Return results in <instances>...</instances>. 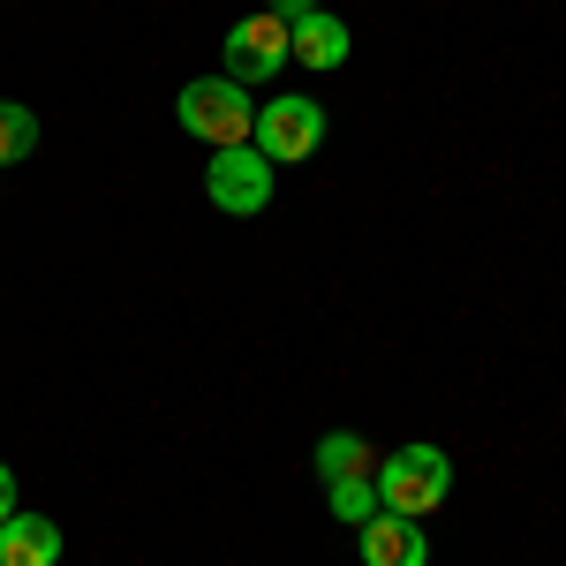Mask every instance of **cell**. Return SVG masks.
<instances>
[{"label":"cell","instance_id":"5b68a950","mask_svg":"<svg viewBox=\"0 0 566 566\" xmlns=\"http://www.w3.org/2000/svg\"><path fill=\"white\" fill-rule=\"evenodd\" d=\"M287 69V23L264 8V15H242L234 31H227V76L250 91V84H264V76H280Z\"/></svg>","mask_w":566,"mask_h":566},{"label":"cell","instance_id":"6da1fadb","mask_svg":"<svg viewBox=\"0 0 566 566\" xmlns=\"http://www.w3.org/2000/svg\"><path fill=\"white\" fill-rule=\"evenodd\" d=\"M378 506L386 514H408V522H423L446 506V491H453V461L438 453V446H400L386 469H378Z\"/></svg>","mask_w":566,"mask_h":566},{"label":"cell","instance_id":"4fadbf2b","mask_svg":"<svg viewBox=\"0 0 566 566\" xmlns=\"http://www.w3.org/2000/svg\"><path fill=\"white\" fill-rule=\"evenodd\" d=\"M8 514H15V469L0 461V522H8Z\"/></svg>","mask_w":566,"mask_h":566},{"label":"cell","instance_id":"52a82bcc","mask_svg":"<svg viewBox=\"0 0 566 566\" xmlns=\"http://www.w3.org/2000/svg\"><path fill=\"white\" fill-rule=\"evenodd\" d=\"M0 566H61V528L45 514H8L0 522Z\"/></svg>","mask_w":566,"mask_h":566},{"label":"cell","instance_id":"30bf717a","mask_svg":"<svg viewBox=\"0 0 566 566\" xmlns=\"http://www.w3.org/2000/svg\"><path fill=\"white\" fill-rule=\"evenodd\" d=\"M31 144H39V114H31V106H15V98H0V167L31 159Z\"/></svg>","mask_w":566,"mask_h":566},{"label":"cell","instance_id":"9c48e42d","mask_svg":"<svg viewBox=\"0 0 566 566\" xmlns=\"http://www.w3.org/2000/svg\"><path fill=\"white\" fill-rule=\"evenodd\" d=\"M317 476L325 483H340V476H378V461H370V446L355 431H333L325 446H317Z\"/></svg>","mask_w":566,"mask_h":566},{"label":"cell","instance_id":"8fae6325","mask_svg":"<svg viewBox=\"0 0 566 566\" xmlns=\"http://www.w3.org/2000/svg\"><path fill=\"white\" fill-rule=\"evenodd\" d=\"M325 506L340 514L348 528H363L370 514H378V483L370 476H340V483H325Z\"/></svg>","mask_w":566,"mask_h":566},{"label":"cell","instance_id":"8992f818","mask_svg":"<svg viewBox=\"0 0 566 566\" xmlns=\"http://www.w3.org/2000/svg\"><path fill=\"white\" fill-rule=\"evenodd\" d=\"M355 544H363V566H431V544H423V522H408V514H370V522L355 528Z\"/></svg>","mask_w":566,"mask_h":566},{"label":"cell","instance_id":"ba28073f","mask_svg":"<svg viewBox=\"0 0 566 566\" xmlns=\"http://www.w3.org/2000/svg\"><path fill=\"white\" fill-rule=\"evenodd\" d=\"M287 61H303V69H340L348 61V23L340 15H303V23H287Z\"/></svg>","mask_w":566,"mask_h":566},{"label":"cell","instance_id":"7c38bea8","mask_svg":"<svg viewBox=\"0 0 566 566\" xmlns=\"http://www.w3.org/2000/svg\"><path fill=\"white\" fill-rule=\"evenodd\" d=\"M272 15L280 23H303V15H317V0H272Z\"/></svg>","mask_w":566,"mask_h":566},{"label":"cell","instance_id":"3957f363","mask_svg":"<svg viewBox=\"0 0 566 566\" xmlns=\"http://www.w3.org/2000/svg\"><path fill=\"white\" fill-rule=\"evenodd\" d=\"M250 144H258L272 167H295V159H310L325 144V106L317 98H272V106H258Z\"/></svg>","mask_w":566,"mask_h":566},{"label":"cell","instance_id":"277c9868","mask_svg":"<svg viewBox=\"0 0 566 566\" xmlns=\"http://www.w3.org/2000/svg\"><path fill=\"white\" fill-rule=\"evenodd\" d=\"M205 189H212L219 212L250 219L272 205V159H264L258 144H227V151H212V167H205Z\"/></svg>","mask_w":566,"mask_h":566},{"label":"cell","instance_id":"7a4b0ae2","mask_svg":"<svg viewBox=\"0 0 566 566\" xmlns=\"http://www.w3.org/2000/svg\"><path fill=\"white\" fill-rule=\"evenodd\" d=\"M175 114H181V129L205 136L212 151L250 144V129H258V106H250V91L234 84V76H197V84H181Z\"/></svg>","mask_w":566,"mask_h":566}]
</instances>
